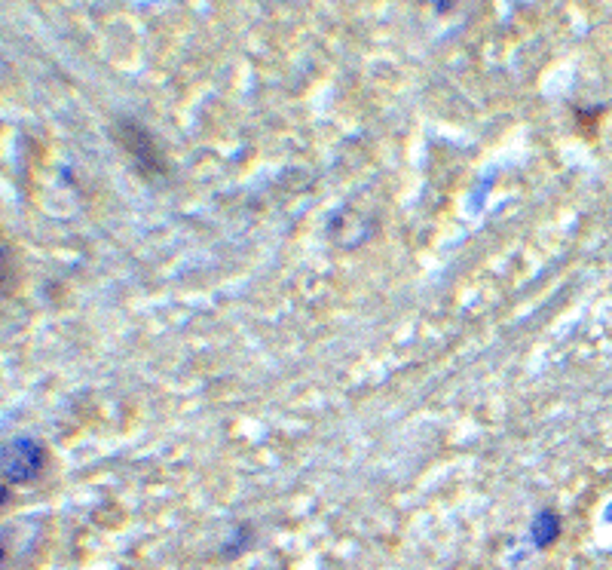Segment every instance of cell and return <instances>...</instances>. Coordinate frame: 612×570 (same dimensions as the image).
<instances>
[{"mask_svg":"<svg viewBox=\"0 0 612 570\" xmlns=\"http://www.w3.org/2000/svg\"><path fill=\"white\" fill-rule=\"evenodd\" d=\"M43 469V451L31 439H10L4 445V479L7 485H25Z\"/></svg>","mask_w":612,"mask_h":570,"instance_id":"1","label":"cell"},{"mask_svg":"<svg viewBox=\"0 0 612 570\" xmlns=\"http://www.w3.org/2000/svg\"><path fill=\"white\" fill-rule=\"evenodd\" d=\"M530 537H533V546H536V549H548V546L560 537V515L551 512V509H542V512L533 518Z\"/></svg>","mask_w":612,"mask_h":570,"instance_id":"2","label":"cell"},{"mask_svg":"<svg viewBox=\"0 0 612 570\" xmlns=\"http://www.w3.org/2000/svg\"><path fill=\"white\" fill-rule=\"evenodd\" d=\"M606 521H612V503L606 506Z\"/></svg>","mask_w":612,"mask_h":570,"instance_id":"3","label":"cell"}]
</instances>
